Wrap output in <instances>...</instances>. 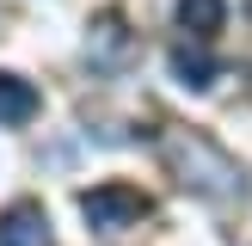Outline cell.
<instances>
[{
    "label": "cell",
    "instance_id": "obj_4",
    "mask_svg": "<svg viewBox=\"0 0 252 246\" xmlns=\"http://www.w3.org/2000/svg\"><path fill=\"white\" fill-rule=\"evenodd\" d=\"M0 246H56V234H49V215L37 197H19V203L0 209Z\"/></svg>",
    "mask_w": 252,
    "mask_h": 246
},
{
    "label": "cell",
    "instance_id": "obj_7",
    "mask_svg": "<svg viewBox=\"0 0 252 246\" xmlns=\"http://www.w3.org/2000/svg\"><path fill=\"white\" fill-rule=\"evenodd\" d=\"M221 19H228V0H179V25L191 37H216Z\"/></svg>",
    "mask_w": 252,
    "mask_h": 246
},
{
    "label": "cell",
    "instance_id": "obj_1",
    "mask_svg": "<svg viewBox=\"0 0 252 246\" xmlns=\"http://www.w3.org/2000/svg\"><path fill=\"white\" fill-rule=\"evenodd\" d=\"M160 160H166V172L185 184V191H197V197L228 203V197L246 191L234 154H228V148H216L209 135H197V129H160Z\"/></svg>",
    "mask_w": 252,
    "mask_h": 246
},
{
    "label": "cell",
    "instance_id": "obj_5",
    "mask_svg": "<svg viewBox=\"0 0 252 246\" xmlns=\"http://www.w3.org/2000/svg\"><path fill=\"white\" fill-rule=\"evenodd\" d=\"M166 68H172V80L191 86V92H209V86H216V74H221V68H216V56L203 49V37H197V43H172Z\"/></svg>",
    "mask_w": 252,
    "mask_h": 246
},
{
    "label": "cell",
    "instance_id": "obj_6",
    "mask_svg": "<svg viewBox=\"0 0 252 246\" xmlns=\"http://www.w3.org/2000/svg\"><path fill=\"white\" fill-rule=\"evenodd\" d=\"M37 111H43L37 86L25 80V74H6V68H0V123H6V129H19V123H31Z\"/></svg>",
    "mask_w": 252,
    "mask_h": 246
},
{
    "label": "cell",
    "instance_id": "obj_3",
    "mask_svg": "<svg viewBox=\"0 0 252 246\" xmlns=\"http://www.w3.org/2000/svg\"><path fill=\"white\" fill-rule=\"evenodd\" d=\"M86 62H93L98 74H123L135 62V37H129V25H123V12H98V19L86 25Z\"/></svg>",
    "mask_w": 252,
    "mask_h": 246
},
{
    "label": "cell",
    "instance_id": "obj_2",
    "mask_svg": "<svg viewBox=\"0 0 252 246\" xmlns=\"http://www.w3.org/2000/svg\"><path fill=\"white\" fill-rule=\"evenodd\" d=\"M80 215H86V228H98V234H117V228H135V221L148 215V197L135 191V184H93V191H80Z\"/></svg>",
    "mask_w": 252,
    "mask_h": 246
}]
</instances>
